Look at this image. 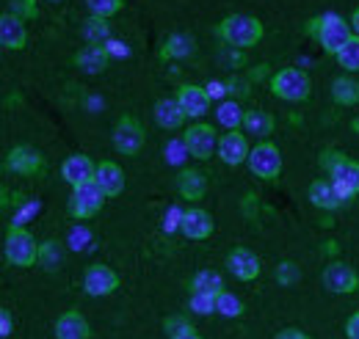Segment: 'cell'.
Masks as SVG:
<instances>
[{
	"mask_svg": "<svg viewBox=\"0 0 359 339\" xmlns=\"http://www.w3.org/2000/svg\"><path fill=\"white\" fill-rule=\"evenodd\" d=\"M50 3H61V0H50Z\"/></svg>",
	"mask_w": 359,
	"mask_h": 339,
	"instance_id": "cell-47",
	"label": "cell"
},
{
	"mask_svg": "<svg viewBox=\"0 0 359 339\" xmlns=\"http://www.w3.org/2000/svg\"><path fill=\"white\" fill-rule=\"evenodd\" d=\"M323 251L326 254H337V243H323Z\"/></svg>",
	"mask_w": 359,
	"mask_h": 339,
	"instance_id": "cell-45",
	"label": "cell"
},
{
	"mask_svg": "<svg viewBox=\"0 0 359 339\" xmlns=\"http://www.w3.org/2000/svg\"><path fill=\"white\" fill-rule=\"evenodd\" d=\"M86 6H89L91 17H114V14H119L122 8H125V0H86Z\"/></svg>",
	"mask_w": 359,
	"mask_h": 339,
	"instance_id": "cell-34",
	"label": "cell"
},
{
	"mask_svg": "<svg viewBox=\"0 0 359 339\" xmlns=\"http://www.w3.org/2000/svg\"><path fill=\"white\" fill-rule=\"evenodd\" d=\"M210 99H213V97H210L208 85L185 83L177 88V102L188 119H202V116L210 111Z\"/></svg>",
	"mask_w": 359,
	"mask_h": 339,
	"instance_id": "cell-11",
	"label": "cell"
},
{
	"mask_svg": "<svg viewBox=\"0 0 359 339\" xmlns=\"http://www.w3.org/2000/svg\"><path fill=\"white\" fill-rule=\"evenodd\" d=\"M6 169L14 171V174H22V177H34V174H42L45 171V158L39 149L28 146V144H20L8 152L6 158Z\"/></svg>",
	"mask_w": 359,
	"mask_h": 339,
	"instance_id": "cell-12",
	"label": "cell"
},
{
	"mask_svg": "<svg viewBox=\"0 0 359 339\" xmlns=\"http://www.w3.org/2000/svg\"><path fill=\"white\" fill-rule=\"evenodd\" d=\"M346 337L359 339V312H354V314L346 320Z\"/></svg>",
	"mask_w": 359,
	"mask_h": 339,
	"instance_id": "cell-40",
	"label": "cell"
},
{
	"mask_svg": "<svg viewBox=\"0 0 359 339\" xmlns=\"http://www.w3.org/2000/svg\"><path fill=\"white\" fill-rule=\"evenodd\" d=\"M194 50H196L194 36L172 34L169 39H163V44H161V58L163 61H169V58H188V55H194Z\"/></svg>",
	"mask_w": 359,
	"mask_h": 339,
	"instance_id": "cell-26",
	"label": "cell"
},
{
	"mask_svg": "<svg viewBox=\"0 0 359 339\" xmlns=\"http://www.w3.org/2000/svg\"><path fill=\"white\" fill-rule=\"evenodd\" d=\"M89 337H91V326L81 312L69 309V312H64L55 320V339H89Z\"/></svg>",
	"mask_w": 359,
	"mask_h": 339,
	"instance_id": "cell-20",
	"label": "cell"
},
{
	"mask_svg": "<svg viewBox=\"0 0 359 339\" xmlns=\"http://www.w3.org/2000/svg\"><path fill=\"white\" fill-rule=\"evenodd\" d=\"M169 339H202V334L191 326V328H185V331H180V334H175V337H169Z\"/></svg>",
	"mask_w": 359,
	"mask_h": 339,
	"instance_id": "cell-43",
	"label": "cell"
},
{
	"mask_svg": "<svg viewBox=\"0 0 359 339\" xmlns=\"http://www.w3.org/2000/svg\"><path fill=\"white\" fill-rule=\"evenodd\" d=\"M11 334V312L8 309H0V337L6 339Z\"/></svg>",
	"mask_w": 359,
	"mask_h": 339,
	"instance_id": "cell-41",
	"label": "cell"
},
{
	"mask_svg": "<svg viewBox=\"0 0 359 339\" xmlns=\"http://www.w3.org/2000/svg\"><path fill=\"white\" fill-rule=\"evenodd\" d=\"M246 163H249V169H252V174H255L257 179L273 182V179H279V174H282V152H279V146H273L271 141H260V144L252 146Z\"/></svg>",
	"mask_w": 359,
	"mask_h": 339,
	"instance_id": "cell-7",
	"label": "cell"
},
{
	"mask_svg": "<svg viewBox=\"0 0 359 339\" xmlns=\"http://www.w3.org/2000/svg\"><path fill=\"white\" fill-rule=\"evenodd\" d=\"M213 215L202 207H191V210L182 212V221H180V232L188 237V240H208L213 235Z\"/></svg>",
	"mask_w": 359,
	"mask_h": 339,
	"instance_id": "cell-17",
	"label": "cell"
},
{
	"mask_svg": "<svg viewBox=\"0 0 359 339\" xmlns=\"http://www.w3.org/2000/svg\"><path fill=\"white\" fill-rule=\"evenodd\" d=\"M208 191V179L205 174L196 169H182L177 177V193L185 202H199Z\"/></svg>",
	"mask_w": 359,
	"mask_h": 339,
	"instance_id": "cell-24",
	"label": "cell"
},
{
	"mask_svg": "<svg viewBox=\"0 0 359 339\" xmlns=\"http://www.w3.org/2000/svg\"><path fill=\"white\" fill-rule=\"evenodd\" d=\"M323 287H326L329 293L348 296V293H354V290L359 287L357 270H354L351 265H346V262L334 259V262H329V265L323 268Z\"/></svg>",
	"mask_w": 359,
	"mask_h": 339,
	"instance_id": "cell-10",
	"label": "cell"
},
{
	"mask_svg": "<svg viewBox=\"0 0 359 339\" xmlns=\"http://www.w3.org/2000/svg\"><path fill=\"white\" fill-rule=\"evenodd\" d=\"M249 152H252V146H249V138H246V132H241V130H226L224 135L219 138V158H222V163L226 166H241V163H246L249 160Z\"/></svg>",
	"mask_w": 359,
	"mask_h": 339,
	"instance_id": "cell-13",
	"label": "cell"
},
{
	"mask_svg": "<svg viewBox=\"0 0 359 339\" xmlns=\"http://www.w3.org/2000/svg\"><path fill=\"white\" fill-rule=\"evenodd\" d=\"M3 251L8 265L14 268H34L39 262V243L34 240V235L20 226V223H11L8 232H6V243H3Z\"/></svg>",
	"mask_w": 359,
	"mask_h": 339,
	"instance_id": "cell-5",
	"label": "cell"
},
{
	"mask_svg": "<svg viewBox=\"0 0 359 339\" xmlns=\"http://www.w3.org/2000/svg\"><path fill=\"white\" fill-rule=\"evenodd\" d=\"M94 182L105 191V196H119L125 191V171L119 169V163H114V160H102V163H97Z\"/></svg>",
	"mask_w": 359,
	"mask_h": 339,
	"instance_id": "cell-22",
	"label": "cell"
},
{
	"mask_svg": "<svg viewBox=\"0 0 359 339\" xmlns=\"http://www.w3.org/2000/svg\"><path fill=\"white\" fill-rule=\"evenodd\" d=\"M243 116H246V111L238 105V99H224V102L219 105V111H216V119H219L226 130L243 127Z\"/></svg>",
	"mask_w": 359,
	"mask_h": 339,
	"instance_id": "cell-29",
	"label": "cell"
},
{
	"mask_svg": "<svg viewBox=\"0 0 359 339\" xmlns=\"http://www.w3.org/2000/svg\"><path fill=\"white\" fill-rule=\"evenodd\" d=\"M249 85L241 83V81H226V94H232V99H241V97H246L249 91H246Z\"/></svg>",
	"mask_w": 359,
	"mask_h": 339,
	"instance_id": "cell-39",
	"label": "cell"
},
{
	"mask_svg": "<svg viewBox=\"0 0 359 339\" xmlns=\"http://www.w3.org/2000/svg\"><path fill=\"white\" fill-rule=\"evenodd\" d=\"M116 287H119V276H116L114 268H108V265H91V268H86V273H83V290L91 298L111 296V293H116Z\"/></svg>",
	"mask_w": 359,
	"mask_h": 339,
	"instance_id": "cell-15",
	"label": "cell"
},
{
	"mask_svg": "<svg viewBox=\"0 0 359 339\" xmlns=\"http://www.w3.org/2000/svg\"><path fill=\"white\" fill-rule=\"evenodd\" d=\"M320 169H326L329 179L340 188V193L346 199L359 196V163L354 158H348L340 149H323L320 152Z\"/></svg>",
	"mask_w": 359,
	"mask_h": 339,
	"instance_id": "cell-2",
	"label": "cell"
},
{
	"mask_svg": "<svg viewBox=\"0 0 359 339\" xmlns=\"http://www.w3.org/2000/svg\"><path fill=\"white\" fill-rule=\"evenodd\" d=\"M307 196H310V202H313L315 207L323 212H334L351 202V199H346L340 193V188L332 179H315L313 185H310V191H307Z\"/></svg>",
	"mask_w": 359,
	"mask_h": 339,
	"instance_id": "cell-16",
	"label": "cell"
},
{
	"mask_svg": "<svg viewBox=\"0 0 359 339\" xmlns=\"http://www.w3.org/2000/svg\"><path fill=\"white\" fill-rule=\"evenodd\" d=\"M271 94L276 99H285V102H307L310 94H313V81L304 69L299 67H285L279 72H273L271 78Z\"/></svg>",
	"mask_w": 359,
	"mask_h": 339,
	"instance_id": "cell-4",
	"label": "cell"
},
{
	"mask_svg": "<svg viewBox=\"0 0 359 339\" xmlns=\"http://www.w3.org/2000/svg\"><path fill=\"white\" fill-rule=\"evenodd\" d=\"M61 177L75 188V185H83L91 182L97 177V163L91 160L89 155H69L61 166Z\"/></svg>",
	"mask_w": 359,
	"mask_h": 339,
	"instance_id": "cell-19",
	"label": "cell"
},
{
	"mask_svg": "<svg viewBox=\"0 0 359 339\" xmlns=\"http://www.w3.org/2000/svg\"><path fill=\"white\" fill-rule=\"evenodd\" d=\"M39 265L45 270H58L64 265V246L58 240H47L39 246Z\"/></svg>",
	"mask_w": 359,
	"mask_h": 339,
	"instance_id": "cell-30",
	"label": "cell"
},
{
	"mask_svg": "<svg viewBox=\"0 0 359 339\" xmlns=\"http://www.w3.org/2000/svg\"><path fill=\"white\" fill-rule=\"evenodd\" d=\"M11 14H14V17H20L22 22L36 20V17H39L36 0H11Z\"/></svg>",
	"mask_w": 359,
	"mask_h": 339,
	"instance_id": "cell-36",
	"label": "cell"
},
{
	"mask_svg": "<svg viewBox=\"0 0 359 339\" xmlns=\"http://www.w3.org/2000/svg\"><path fill=\"white\" fill-rule=\"evenodd\" d=\"M348 22H351V28H354V34H357V36H359V8H354V14H351V20H348Z\"/></svg>",
	"mask_w": 359,
	"mask_h": 339,
	"instance_id": "cell-44",
	"label": "cell"
},
{
	"mask_svg": "<svg viewBox=\"0 0 359 339\" xmlns=\"http://www.w3.org/2000/svg\"><path fill=\"white\" fill-rule=\"evenodd\" d=\"M307 34L323 47V53L337 55V53L348 44V39L354 36V28H351V22H346L343 17H337V14H326V17H315V20H310Z\"/></svg>",
	"mask_w": 359,
	"mask_h": 339,
	"instance_id": "cell-3",
	"label": "cell"
},
{
	"mask_svg": "<svg viewBox=\"0 0 359 339\" xmlns=\"http://www.w3.org/2000/svg\"><path fill=\"white\" fill-rule=\"evenodd\" d=\"M351 127H354V130H357V132H359V119H357V122H354V125H351Z\"/></svg>",
	"mask_w": 359,
	"mask_h": 339,
	"instance_id": "cell-46",
	"label": "cell"
},
{
	"mask_svg": "<svg viewBox=\"0 0 359 339\" xmlns=\"http://www.w3.org/2000/svg\"><path fill=\"white\" fill-rule=\"evenodd\" d=\"M83 36L89 44H105L111 36V25L105 17H91L89 22L83 25Z\"/></svg>",
	"mask_w": 359,
	"mask_h": 339,
	"instance_id": "cell-31",
	"label": "cell"
},
{
	"mask_svg": "<svg viewBox=\"0 0 359 339\" xmlns=\"http://www.w3.org/2000/svg\"><path fill=\"white\" fill-rule=\"evenodd\" d=\"M0 42L6 50H22L28 44V31H25V22L20 17H14L11 11H6L0 17Z\"/></svg>",
	"mask_w": 359,
	"mask_h": 339,
	"instance_id": "cell-21",
	"label": "cell"
},
{
	"mask_svg": "<svg viewBox=\"0 0 359 339\" xmlns=\"http://www.w3.org/2000/svg\"><path fill=\"white\" fill-rule=\"evenodd\" d=\"M72 61H75V67L83 69L86 75H100V72H105L108 64H111V50H108V44H86V47H81V50L75 53Z\"/></svg>",
	"mask_w": 359,
	"mask_h": 339,
	"instance_id": "cell-18",
	"label": "cell"
},
{
	"mask_svg": "<svg viewBox=\"0 0 359 339\" xmlns=\"http://www.w3.org/2000/svg\"><path fill=\"white\" fill-rule=\"evenodd\" d=\"M243 132L266 141L271 132H273V116L266 113V111H257V108L246 111V116H243Z\"/></svg>",
	"mask_w": 359,
	"mask_h": 339,
	"instance_id": "cell-25",
	"label": "cell"
},
{
	"mask_svg": "<svg viewBox=\"0 0 359 339\" xmlns=\"http://www.w3.org/2000/svg\"><path fill=\"white\" fill-rule=\"evenodd\" d=\"M296 279H299V268H296L293 262H282V265L276 268V282H279V284L290 287V284H296Z\"/></svg>",
	"mask_w": 359,
	"mask_h": 339,
	"instance_id": "cell-37",
	"label": "cell"
},
{
	"mask_svg": "<svg viewBox=\"0 0 359 339\" xmlns=\"http://www.w3.org/2000/svg\"><path fill=\"white\" fill-rule=\"evenodd\" d=\"M334 58H337V64H340L346 72H359V36L357 34L348 39V44H346Z\"/></svg>",
	"mask_w": 359,
	"mask_h": 339,
	"instance_id": "cell-32",
	"label": "cell"
},
{
	"mask_svg": "<svg viewBox=\"0 0 359 339\" xmlns=\"http://www.w3.org/2000/svg\"><path fill=\"white\" fill-rule=\"evenodd\" d=\"M216 312L224 314V317H241L243 314V300L238 296H232L229 290H222L216 296Z\"/></svg>",
	"mask_w": 359,
	"mask_h": 339,
	"instance_id": "cell-33",
	"label": "cell"
},
{
	"mask_svg": "<svg viewBox=\"0 0 359 339\" xmlns=\"http://www.w3.org/2000/svg\"><path fill=\"white\" fill-rule=\"evenodd\" d=\"M332 99L343 108H351L359 102V81L351 75H340L334 83H332Z\"/></svg>",
	"mask_w": 359,
	"mask_h": 339,
	"instance_id": "cell-27",
	"label": "cell"
},
{
	"mask_svg": "<svg viewBox=\"0 0 359 339\" xmlns=\"http://www.w3.org/2000/svg\"><path fill=\"white\" fill-rule=\"evenodd\" d=\"M263 22L252 14H229L216 25V36L235 50H249L263 39Z\"/></svg>",
	"mask_w": 359,
	"mask_h": 339,
	"instance_id": "cell-1",
	"label": "cell"
},
{
	"mask_svg": "<svg viewBox=\"0 0 359 339\" xmlns=\"http://www.w3.org/2000/svg\"><path fill=\"white\" fill-rule=\"evenodd\" d=\"M163 328H166V334H169V337H175V334H180V331L191 328V323H188L182 314H177V317H169V320L163 323Z\"/></svg>",
	"mask_w": 359,
	"mask_h": 339,
	"instance_id": "cell-38",
	"label": "cell"
},
{
	"mask_svg": "<svg viewBox=\"0 0 359 339\" xmlns=\"http://www.w3.org/2000/svg\"><path fill=\"white\" fill-rule=\"evenodd\" d=\"M276 339H313V337L307 331H302V328H282L276 334Z\"/></svg>",
	"mask_w": 359,
	"mask_h": 339,
	"instance_id": "cell-42",
	"label": "cell"
},
{
	"mask_svg": "<svg viewBox=\"0 0 359 339\" xmlns=\"http://www.w3.org/2000/svg\"><path fill=\"white\" fill-rule=\"evenodd\" d=\"M114 146L125 158H133V155L141 152V146H144V127H141V122L135 116L125 113L116 122V127H114Z\"/></svg>",
	"mask_w": 359,
	"mask_h": 339,
	"instance_id": "cell-9",
	"label": "cell"
},
{
	"mask_svg": "<svg viewBox=\"0 0 359 339\" xmlns=\"http://www.w3.org/2000/svg\"><path fill=\"white\" fill-rule=\"evenodd\" d=\"M219 132L213 130V125H205V122H196L182 132V144H185V152L196 160H210L213 152H219Z\"/></svg>",
	"mask_w": 359,
	"mask_h": 339,
	"instance_id": "cell-6",
	"label": "cell"
},
{
	"mask_svg": "<svg viewBox=\"0 0 359 339\" xmlns=\"http://www.w3.org/2000/svg\"><path fill=\"white\" fill-rule=\"evenodd\" d=\"M222 290H224V279L216 270H199L191 279V293H213V296H219Z\"/></svg>",
	"mask_w": 359,
	"mask_h": 339,
	"instance_id": "cell-28",
	"label": "cell"
},
{
	"mask_svg": "<svg viewBox=\"0 0 359 339\" xmlns=\"http://www.w3.org/2000/svg\"><path fill=\"white\" fill-rule=\"evenodd\" d=\"M102 205H105V191L91 179V182H83V185L72 188L69 215L78 218V221H86V218H94L97 212L102 210Z\"/></svg>",
	"mask_w": 359,
	"mask_h": 339,
	"instance_id": "cell-8",
	"label": "cell"
},
{
	"mask_svg": "<svg viewBox=\"0 0 359 339\" xmlns=\"http://www.w3.org/2000/svg\"><path fill=\"white\" fill-rule=\"evenodd\" d=\"M188 309L194 314H213L216 312V296L213 293H191Z\"/></svg>",
	"mask_w": 359,
	"mask_h": 339,
	"instance_id": "cell-35",
	"label": "cell"
},
{
	"mask_svg": "<svg viewBox=\"0 0 359 339\" xmlns=\"http://www.w3.org/2000/svg\"><path fill=\"white\" fill-rule=\"evenodd\" d=\"M226 270H229L235 279H241V282H255V279L260 276L263 265H260V256L255 254L252 249L238 246V249H232V251L226 254Z\"/></svg>",
	"mask_w": 359,
	"mask_h": 339,
	"instance_id": "cell-14",
	"label": "cell"
},
{
	"mask_svg": "<svg viewBox=\"0 0 359 339\" xmlns=\"http://www.w3.org/2000/svg\"><path fill=\"white\" fill-rule=\"evenodd\" d=\"M152 113H155L158 127H163V130H180L182 122L188 119V116L182 113V108H180L177 97H163V99H158L155 108H152Z\"/></svg>",
	"mask_w": 359,
	"mask_h": 339,
	"instance_id": "cell-23",
	"label": "cell"
}]
</instances>
